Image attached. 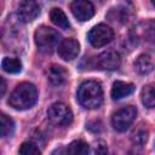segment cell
Listing matches in <instances>:
<instances>
[{
  "label": "cell",
  "instance_id": "obj_1",
  "mask_svg": "<svg viewBox=\"0 0 155 155\" xmlns=\"http://www.w3.org/2000/svg\"><path fill=\"white\" fill-rule=\"evenodd\" d=\"M38 101V90L30 82H21L11 92L8 104L17 110H25L31 108Z\"/></svg>",
  "mask_w": 155,
  "mask_h": 155
},
{
  "label": "cell",
  "instance_id": "obj_2",
  "mask_svg": "<svg viewBox=\"0 0 155 155\" xmlns=\"http://www.w3.org/2000/svg\"><path fill=\"white\" fill-rule=\"evenodd\" d=\"M78 102L86 109L99 108L103 103V90L99 82L87 80L80 84L76 92Z\"/></svg>",
  "mask_w": 155,
  "mask_h": 155
},
{
  "label": "cell",
  "instance_id": "obj_3",
  "mask_svg": "<svg viewBox=\"0 0 155 155\" xmlns=\"http://www.w3.org/2000/svg\"><path fill=\"white\" fill-rule=\"evenodd\" d=\"M59 34L53 28L47 25L39 27L34 33V41L38 48L44 53H51L59 42Z\"/></svg>",
  "mask_w": 155,
  "mask_h": 155
},
{
  "label": "cell",
  "instance_id": "obj_4",
  "mask_svg": "<svg viewBox=\"0 0 155 155\" xmlns=\"http://www.w3.org/2000/svg\"><path fill=\"white\" fill-rule=\"evenodd\" d=\"M47 117L50 122L56 126H68L73 121V113L67 104L57 102L48 107Z\"/></svg>",
  "mask_w": 155,
  "mask_h": 155
},
{
  "label": "cell",
  "instance_id": "obj_5",
  "mask_svg": "<svg viewBox=\"0 0 155 155\" xmlns=\"http://www.w3.org/2000/svg\"><path fill=\"white\" fill-rule=\"evenodd\" d=\"M136 116H137V109L134 107H132V105L122 107L121 109L116 110L113 114L111 125L116 131L124 132L133 124Z\"/></svg>",
  "mask_w": 155,
  "mask_h": 155
},
{
  "label": "cell",
  "instance_id": "obj_6",
  "mask_svg": "<svg viewBox=\"0 0 155 155\" xmlns=\"http://www.w3.org/2000/svg\"><path fill=\"white\" fill-rule=\"evenodd\" d=\"M87 39L93 47H102L114 39V31L105 24H97L88 31Z\"/></svg>",
  "mask_w": 155,
  "mask_h": 155
},
{
  "label": "cell",
  "instance_id": "obj_7",
  "mask_svg": "<svg viewBox=\"0 0 155 155\" xmlns=\"http://www.w3.org/2000/svg\"><path fill=\"white\" fill-rule=\"evenodd\" d=\"M70 10L74 17L81 22L88 21L94 16V6L90 0H73Z\"/></svg>",
  "mask_w": 155,
  "mask_h": 155
},
{
  "label": "cell",
  "instance_id": "obj_8",
  "mask_svg": "<svg viewBox=\"0 0 155 155\" xmlns=\"http://www.w3.org/2000/svg\"><path fill=\"white\" fill-rule=\"evenodd\" d=\"M40 13V6L36 0H22L17 8L18 18L24 23L33 22Z\"/></svg>",
  "mask_w": 155,
  "mask_h": 155
},
{
  "label": "cell",
  "instance_id": "obj_9",
  "mask_svg": "<svg viewBox=\"0 0 155 155\" xmlns=\"http://www.w3.org/2000/svg\"><path fill=\"white\" fill-rule=\"evenodd\" d=\"M96 67L102 70H116L121 64L120 54L116 51H104L94 59Z\"/></svg>",
  "mask_w": 155,
  "mask_h": 155
},
{
  "label": "cell",
  "instance_id": "obj_10",
  "mask_svg": "<svg viewBox=\"0 0 155 155\" xmlns=\"http://www.w3.org/2000/svg\"><path fill=\"white\" fill-rule=\"evenodd\" d=\"M58 54L63 61H73L80 52V44L73 38L63 39L57 47Z\"/></svg>",
  "mask_w": 155,
  "mask_h": 155
},
{
  "label": "cell",
  "instance_id": "obj_11",
  "mask_svg": "<svg viewBox=\"0 0 155 155\" xmlns=\"http://www.w3.org/2000/svg\"><path fill=\"white\" fill-rule=\"evenodd\" d=\"M134 36L145 41H155V21L149 19L140 22L134 28Z\"/></svg>",
  "mask_w": 155,
  "mask_h": 155
},
{
  "label": "cell",
  "instance_id": "obj_12",
  "mask_svg": "<svg viewBox=\"0 0 155 155\" xmlns=\"http://www.w3.org/2000/svg\"><path fill=\"white\" fill-rule=\"evenodd\" d=\"M68 78V71L65 70V68H63L62 65H57V64H52L48 69H47V79L48 81L54 85V86H61L67 81Z\"/></svg>",
  "mask_w": 155,
  "mask_h": 155
},
{
  "label": "cell",
  "instance_id": "obj_13",
  "mask_svg": "<svg viewBox=\"0 0 155 155\" xmlns=\"http://www.w3.org/2000/svg\"><path fill=\"white\" fill-rule=\"evenodd\" d=\"M134 85L133 84H130V82H124V81H115L113 84V87H111V97L113 99H121L124 97H127L130 96L131 93H133L134 91Z\"/></svg>",
  "mask_w": 155,
  "mask_h": 155
},
{
  "label": "cell",
  "instance_id": "obj_14",
  "mask_svg": "<svg viewBox=\"0 0 155 155\" xmlns=\"http://www.w3.org/2000/svg\"><path fill=\"white\" fill-rule=\"evenodd\" d=\"M154 68L153 61L148 54H139L134 61V69L140 75L149 74Z\"/></svg>",
  "mask_w": 155,
  "mask_h": 155
},
{
  "label": "cell",
  "instance_id": "obj_15",
  "mask_svg": "<svg viewBox=\"0 0 155 155\" xmlns=\"http://www.w3.org/2000/svg\"><path fill=\"white\" fill-rule=\"evenodd\" d=\"M50 18H51L52 23L56 24L57 27H59L61 29H69L70 28L69 19L61 8H52L50 12Z\"/></svg>",
  "mask_w": 155,
  "mask_h": 155
},
{
  "label": "cell",
  "instance_id": "obj_16",
  "mask_svg": "<svg viewBox=\"0 0 155 155\" xmlns=\"http://www.w3.org/2000/svg\"><path fill=\"white\" fill-rule=\"evenodd\" d=\"M142 103L148 108L155 107V84L145 85L140 92Z\"/></svg>",
  "mask_w": 155,
  "mask_h": 155
},
{
  "label": "cell",
  "instance_id": "obj_17",
  "mask_svg": "<svg viewBox=\"0 0 155 155\" xmlns=\"http://www.w3.org/2000/svg\"><path fill=\"white\" fill-rule=\"evenodd\" d=\"M90 150V147L86 142L81 140V139H78V140H73L65 149V153L67 154H70V155H86Z\"/></svg>",
  "mask_w": 155,
  "mask_h": 155
},
{
  "label": "cell",
  "instance_id": "obj_18",
  "mask_svg": "<svg viewBox=\"0 0 155 155\" xmlns=\"http://www.w3.org/2000/svg\"><path fill=\"white\" fill-rule=\"evenodd\" d=\"M1 68L6 73L10 74H17L22 70V62L18 58L13 57H5L1 62Z\"/></svg>",
  "mask_w": 155,
  "mask_h": 155
},
{
  "label": "cell",
  "instance_id": "obj_19",
  "mask_svg": "<svg viewBox=\"0 0 155 155\" xmlns=\"http://www.w3.org/2000/svg\"><path fill=\"white\" fill-rule=\"evenodd\" d=\"M15 131V122L13 120L7 116L6 114H1L0 116V136L1 137H10Z\"/></svg>",
  "mask_w": 155,
  "mask_h": 155
},
{
  "label": "cell",
  "instance_id": "obj_20",
  "mask_svg": "<svg viewBox=\"0 0 155 155\" xmlns=\"http://www.w3.org/2000/svg\"><path fill=\"white\" fill-rule=\"evenodd\" d=\"M148 130L144 125H139L131 134V139L137 145H143L148 140Z\"/></svg>",
  "mask_w": 155,
  "mask_h": 155
},
{
  "label": "cell",
  "instance_id": "obj_21",
  "mask_svg": "<svg viewBox=\"0 0 155 155\" xmlns=\"http://www.w3.org/2000/svg\"><path fill=\"white\" fill-rule=\"evenodd\" d=\"M18 153L22 155H40L41 151L38 148V145L33 142H24L18 149Z\"/></svg>",
  "mask_w": 155,
  "mask_h": 155
},
{
  "label": "cell",
  "instance_id": "obj_22",
  "mask_svg": "<svg viewBox=\"0 0 155 155\" xmlns=\"http://www.w3.org/2000/svg\"><path fill=\"white\" fill-rule=\"evenodd\" d=\"M86 128L90 130L93 133H99L103 130V125H102V122L99 120H94V121H90L86 125Z\"/></svg>",
  "mask_w": 155,
  "mask_h": 155
},
{
  "label": "cell",
  "instance_id": "obj_23",
  "mask_svg": "<svg viewBox=\"0 0 155 155\" xmlns=\"http://www.w3.org/2000/svg\"><path fill=\"white\" fill-rule=\"evenodd\" d=\"M97 154H103V153H107L108 149H107V145L104 143H99L98 147H96V150H94Z\"/></svg>",
  "mask_w": 155,
  "mask_h": 155
},
{
  "label": "cell",
  "instance_id": "obj_24",
  "mask_svg": "<svg viewBox=\"0 0 155 155\" xmlns=\"http://www.w3.org/2000/svg\"><path fill=\"white\" fill-rule=\"evenodd\" d=\"M0 81H1V96H4V93H5V90H6V81H5V79L4 78H1L0 79Z\"/></svg>",
  "mask_w": 155,
  "mask_h": 155
},
{
  "label": "cell",
  "instance_id": "obj_25",
  "mask_svg": "<svg viewBox=\"0 0 155 155\" xmlns=\"http://www.w3.org/2000/svg\"><path fill=\"white\" fill-rule=\"evenodd\" d=\"M150 1H151V4H153V5L155 6V0H150Z\"/></svg>",
  "mask_w": 155,
  "mask_h": 155
}]
</instances>
